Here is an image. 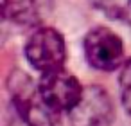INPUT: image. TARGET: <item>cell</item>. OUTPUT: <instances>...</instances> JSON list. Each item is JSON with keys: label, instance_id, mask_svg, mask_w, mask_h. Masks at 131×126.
<instances>
[{"label": "cell", "instance_id": "obj_6", "mask_svg": "<svg viewBox=\"0 0 131 126\" xmlns=\"http://www.w3.org/2000/svg\"><path fill=\"white\" fill-rule=\"evenodd\" d=\"M54 7V0H4V16L22 27H41Z\"/></svg>", "mask_w": 131, "mask_h": 126}, {"label": "cell", "instance_id": "obj_1", "mask_svg": "<svg viewBox=\"0 0 131 126\" xmlns=\"http://www.w3.org/2000/svg\"><path fill=\"white\" fill-rule=\"evenodd\" d=\"M7 88L18 115L27 126H63L61 117L43 99L38 85L22 70H13L7 79Z\"/></svg>", "mask_w": 131, "mask_h": 126}, {"label": "cell", "instance_id": "obj_7", "mask_svg": "<svg viewBox=\"0 0 131 126\" xmlns=\"http://www.w3.org/2000/svg\"><path fill=\"white\" fill-rule=\"evenodd\" d=\"M92 4L108 18L131 25V0H92Z\"/></svg>", "mask_w": 131, "mask_h": 126}, {"label": "cell", "instance_id": "obj_4", "mask_svg": "<svg viewBox=\"0 0 131 126\" xmlns=\"http://www.w3.org/2000/svg\"><path fill=\"white\" fill-rule=\"evenodd\" d=\"M88 63L102 72H111L124 65V45L120 36L108 27H95L84 38Z\"/></svg>", "mask_w": 131, "mask_h": 126}, {"label": "cell", "instance_id": "obj_3", "mask_svg": "<svg viewBox=\"0 0 131 126\" xmlns=\"http://www.w3.org/2000/svg\"><path fill=\"white\" fill-rule=\"evenodd\" d=\"M38 88L47 101V104L56 110L58 113L61 112H70L81 99L84 88L81 86L79 79L67 72L63 67L54 69L49 72H43L38 83Z\"/></svg>", "mask_w": 131, "mask_h": 126}, {"label": "cell", "instance_id": "obj_8", "mask_svg": "<svg viewBox=\"0 0 131 126\" xmlns=\"http://www.w3.org/2000/svg\"><path fill=\"white\" fill-rule=\"evenodd\" d=\"M118 88H120V101L127 113H131V58L122 65L118 76Z\"/></svg>", "mask_w": 131, "mask_h": 126}, {"label": "cell", "instance_id": "obj_5", "mask_svg": "<svg viewBox=\"0 0 131 126\" xmlns=\"http://www.w3.org/2000/svg\"><path fill=\"white\" fill-rule=\"evenodd\" d=\"M68 113L72 126H111L115 119L110 94L97 85L86 86L79 103Z\"/></svg>", "mask_w": 131, "mask_h": 126}, {"label": "cell", "instance_id": "obj_2", "mask_svg": "<svg viewBox=\"0 0 131 126\" xmlns=\"http://www.w3.org/2000/svg\"><path fill=\"white\" fill-rule=\"evenodd\" d=\"M25 56L31 67L41 74L61 69L67 58V47L61 33L52 27H38L27 40Z\"/></svg>", "mask_w": 131, "mask_h": 126}]
</instances>
